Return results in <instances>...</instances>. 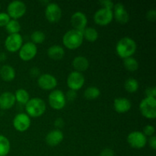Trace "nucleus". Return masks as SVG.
<instances>
[{"mask_svg":"<svg viewBox=\"0 0 156 156\" xmlns=\"http://www.w3.org/2000/svg\"><path fill=\"white\" fill-rule=\"evenodd\" d=\"M137 45L136 41L129 37H124L117 41L116 44V52L122 59L133 56L136 51Z\"/></svg>","mask_w":156,"mask_h":156,"instance_id":"obj_1","label":"nucleus"},{"mask_svg":"<svg viewBox=\"0 0 156 156\" xmlns=\"http://www.w3.org/2000/svg\"><path fill=\"white\" fill-rule=\"evenodd\" d=\"M83 34L81 30L71 29L62 37V44L66 48L75 50L80 47L83 43Z\"/></svg>","mask_w":156,"mask_h":156,"instance_id":"obj_2","label":"nucleus"},{"mask_svg":"<svg viewBox=\"0 0 156 156\" xmlns=\"http://www.w3.org/2000/svg\"><path fill=\"white\" fill-rule=\"evenodd\" d=\"M25 111L29 117H39L45 113L46 103L40 98H33L25 105Z\"/></svg>","mask_w":156,"mask_h":156,"instance_id":"obj_3","label":"nucleus"},{"mask_svg":"<svg viewBox=\"0 0 156 156\" xmlns=\"http://www.w3.org/2000/svg\"><path fill=\"white\" fill-rule=\"evenodd\" d=\"M140 110L142 115L147 119H155L156 117V99L146 97L140 104Z\"/></svg>","mask_w":156,"mask_h":156,"instance_id":"obj_4","label":"nucleus"},{"mask_svg":"<svg viewBox=\"0 0 156 156\" xmlns=\"http://www.w3.org/2000/svg\"><path fill=\"white\" fill-rule=\"evenodd\" d=\"M27 11V6L25 3L19 0L12 1L8 5L7 13L12 19L17 20L21 18Z\"/></svg>","mask_w":156,"mask_h":156,"instance_id":"obj_5","label":"nucleus"},{"mask_svg":"<svg viewBox=\"0 0 156 156\" xmlns=\"http://www.w3.org/2000/svg\"><path fill=\"white\" fill-rule=\"evenodd\" d=\"M48 102L50 107L53 109H62L65 107L66 103L65 94L61 90H53L48 96Z\"/></svg>","mask_w":156,"mask_h":156,"instance_id":"obj_6","label":"nucleus"},{"mask_svg":"<svg viewBox=\"0 0 156 156\" xmlns=\"http://www.w3.org/2000/svg\"><path fill=\"white\" fill-rule=\"evenodd\" d=\"M127 143L133 149H140L146 146L147 143V137L140 131H133L127 136Z\"/></svg>","mask_w":156,"mask_h":156,"instance_id":"obj_7","label":"nucleus"},{"mask_svg":"<svg viewBox=\"0 0 156 156\" xmlns=\"http://www.w3.org/2000/svg\"><path fill=\"white\" fill-rule=\"evenodd\" d=\"M85 81V76L82 73L73 71L69 74L66 79V83L69 89L78 91L83 87Z\"/></svg>","mask_w":156,"mask_h":156,"instance_id":"obj_8","label":"nucleus"},{"mask_svg":"<svg viewBox=\"0 0 156 156\" xmlns=\"http://www.w3.org/2000/svg\"><path fill=\"white\" fill-rule=\"evenodd\" d=\"M114 18L113 10L105 8H101L96 11L94 15V21L96 24L101 26L108 25Z\"/></svg>","mask_w":156,"mask_h":156,"instance_id":"obj_9","label":"nucleus"},{"mask_svg":"<svg viewBox=\"0 0 156 156\" xmlns=\"http://www.w3.org/2000/svg\"><path fill=\"white\" fill-rule=\"evenodd\" d=\"M45 17L50 22H58L62 17V9L60 6L56 2H49L46 6Z\"/></svg>","mask_w":156,"mask_h":156,"instance_id":"obj_10","label":"nucleus"},{"mask_svg":"<svg viewBox=\"0 0 156 156\" xmlns=\"http://www.w3.org/2000/svg\"><path fill=\"white\" fill-rule=\"evenodd\" d=\"M19 51V57L24 61H29L34 59L37 53V47L36 44L32 43L31 41H28L21 46Z\"/></svg>","mask_w":156,"mask_h":156,"instance_id":"obj_11","label":"nucleus"},{"mask_svg":"<svg viewBox=\"0 0 156 156\" xmlns=\"http://www.w3.org/2000/svg\"><path fill=\"white\" fill-rule=\"evenodd\" d=\"M13 126L18 132H24L29 129L31 123L30 117L25 113L16 114L13 119Z\"/></svg>","mask_w":156,"mask_h":156,"instance_id":"obj_12","label":"nucleus"},{"mask_svg":"<svg viewBox=\"0 0 156 156\" xmlns=\"http://www.w3.org/2000/svg\"><path fill=\"white\" fill-rule=\"evenodd\" d=\"M22 45L23 38L19 33L9 34L5 41V47L8 51L12 53L18 51Z\"/></svg>","mask_w":156,"mask_h":156,"instance_id":"obj_13","label":"nucleus"},{"mask_svg":"<svg viewBox=\"0 0 156 156\" xmlns=\"http://www.w3.org/2000/svg\"><path fill=\"white\" fill-rule=\"evenodd\" d=\"M37 85L44 90H53L57 85V79L50 73H44L38 77Z\"/></svg>","mask_w":156,"mask_h":156,"instance_id":"obj_14","label":"nucleus"},{"mask_svg":"<svg viewBox=\"0 0 156 156\" xmlns=\"http://www.w3.org/2000/svg\"><path fill=\"white\" fill-rule=\"evenodd\" d=\"M113 13L116 21L120 24H126L129 21V15L123 3L117 2L114 4L113 8Z\"/></svg>","mask_w":156,"mask_h":156,"instance_id":"obj_15","label":"nucleus"},{"mask_svg":"<svg viewBox=\"0 0 156 156\" xmlns=\"http://www.w3.org/2000/svg\"><path fill=\"white\" fill-rule=\"evenodd\" d=\"M70 22L74 29L82 31L86 27L87 24H88V18L85 13L78 11L73 14Z\"/></svg>","mask_w":156,"mask_h":156,"instance_id":"obj_16","label":"nucleus"},{"mask_svg":"<svg viewBox=\"0 0 156 156\" xmlns=\"http://www.w3.org/2000/svg\"><path fill=\"white\" fill-rule=\"evenodd\" d=\"M64 139L63 133L59 129H52L51 131L47 134L45 137L46 143L50 146L54 147V146H58L62 142Z\"/></svg>","mask_w":156,"mask_h":156,"instance_id":"obj_17","label":"nucleus"},{"mask_svg":"<svg viewBox=\"0 0 156 156\" xmlns=\"http://www.w3.org/2000/svg\"><path fill=\"white\" fill-rule=\"evenodd\" d=\"M15 94L10 91H5L0 94V109L9 110L15 105Z\"/></svg>","mask_w":156,"mask_h":156,"instance_id":"obj_18","label":"nucleus"},{"mask_svg":"<svg viewBox=\"0 0 156 156\" xmlns=\"http://www.w3.org/2000/svg\"><path fill=\"white\" fill-rule=\"evenodd\" d=\"M114 108L117 113L123 114L128 112L131 109L132 103L126 98H117L114 101Z\"/></svg>","mask_w":156,"mask_h":156,"instance_id":"obj_19","label":"nucleus"},{"mask_svg":"<svg viewBox=\"0 0 156 156\" xmlns=\"http://www.w3.org/2000/svg\"><path fill=\"white\" fill-rule=\"evenodd\" d=\"M73 66L75 69V71L82 73L89 67V60L85 56H76L73 60Z\"/></svg>","mask_w":156,"mask_h":156,"instance_id":"obj_20","label":"nucleus"},{"mask_svg":"<svg viewBox=\"0 0 156 156\" xmlns=\"http://www.w3.org/2000/svg\"><path fill=\"white\" fill-rule=\"evenodd\" d=\"M0 76L5 82H11L15 79L16 73H15V69L12 66L6 64V65H3L0 68Z\"/></svg>","mask_w":156,"mask_h":156,"instance_id":"obj_21","label":"nucleus"},{"mask_svg":"<svg viewBox=\"0 0 156 156\" xmlns=\"http://www.w3.org/2000/svg\"><path fill=\"white\" fill-rule=\"evenodd\" d=\"M47 55L50 58L54 60H59L63 58L65 55V50L60 45H53L47 50Z\"/></svg>","mask_w":156,"mask_h":156,"instance_id":"obj_22","label":"nucleus"},{"mask_svg":"<svg viewBox=\"0 0 156 156\" xmlns=\"http://www.w3.org/2000/svg\"><path fill=\"white\" fill-rule=\"evenodd\" d=\"M82 34H83V37L89 42H94L98 38V32L94 27H85L82 30Z\"/></svg>","mask_w":156,"mask_h":156,"instance_id":"obj_23","label":"nucleus"},{"mask_svg":"<svg viewBox=\"0 0 156 156\" xmlns=\"http://www.w3.org/2000/svg\"><path fill=\"white\" fill-rule=\"evenodd\" d=\"M14 94H15L16 101L20 104H22V105H26L27 102L30 100V94H29L28 91L24 88H19V89L16 90Z\"/></svg>","mask_w":156,"mask_h":156,"instance_id":"obj_24","label":"nucleus"},{"mask_svg":"<svg viewBox=\"0 0 156 156\" xmlns=\"http://www.w3.org/2000/svg\"><path fill=\"white\" fill-rule=\"evenodd\" d=\"M10 141L7 137L0 135V156H6L10 152Z\"/></svg>","mask_w":156,"mask_h":156,"instance_id":"obj_25","label":"nucleus"},{"mask_svg":"<svg viewBox=\"0 0 156 156\" xmlns=\"http://www.w3.org/2000/svg\"><path fill=\"white\" fill-rule=\"evenodd\" d=\"M101 91L95 86H90L84 91V97L87 100H94L100 96Z\"/></svg>","mask_w":156,"mask_h":156,"instance_id":"obj_26","label":"nucleus"},{"mask_svg":"<svg viewBox=\"0 0 156 156\" xmlns=\"http://www.w3.org/2000/svg\"><path fill=\"white\" fill-rule=\"evenodd\" d=\"M138 81L134 78H128L124 82V88L129 93H135L139 89Z\"/></svg>","mask_w":156,"mask_h":156,"instance_id":"obj_27","label":"nucleus"},{"mask_svg":"<svg viewBox=\"0 0 156 156\" xmlns=\"http://www.w3.org/2000/svg\"><path fill=\"white\" fill-rule=\"evenodd\" d=\"M123 66H124L125 69L129 72L136 71L139 69L138 61L133 56L123 59Z\"/></svg>","mask_w":156,"mask_h":156,"instance_id":"obj_28","label":"nucleus"},{"mask_svg":"<svg viewBox=\"0 0 156 156\" xmlns=\"http://www.w3.org/2000/svg\"><path fill=\"white\" fill-rule=\"evenodd\" d=\"M5 29L9 34H18L21 30V24L18 20L11 19L5 25Z\"/></svg>","mask_w":156,"mask_h":156,"instance_id":"obj_29","label":"nucleus"},{"mask_svg":"<svg viewBox=\"0 0 156 156\" xmlns=\"http://www.w3.org/2000/svg\"><path fill=\"white\" fill-rule=\"evenodd\" d=\"M31 42L34 44H42L46 39V35L41 30H34L30 35Z\"/></svg>","mask_w":156,"mask_h":156,"instance_id":"obj_30","label":"nucleus"},{"mask_svg":"<svg viewBox=\"0 0 156 156\" xmlns=\"http://www.w3.org/2000/svg\"><path fill=\"white\" fill-rule=\"evenodd\" d=\"M10 20L11 18L7 12H0V27H5Z\"/></svg>","mask_w":156,"mask_h":156,"instance_id":"obj_31","label":"nucleus"},{"mask_svg":"<svg viewBox=\"0 0 156 156\" xmlns=\"http://www.w3.org/2000/svg\"><path fill=\"white\" fill-rule=\"evenodd\" d=\"M155 132V126H152V125H146V126H144L143 128V133L146 136H154V133Z\"/></svg>","mask_w":156,"mask_h":156,"instance_id":"obj_32","label":"nucleus"},{"mask_svg":"<svg viewBox=\"0 0 156 156\" xmlns=\"http://www.w3.org/2000/svg\"><path fill=\"white\" fill-rule=\"evenodd\" d=\"M65 96L66 100L73 101H74L75 99L76 98V97H77V92H76V91H74V90L69 89L67 91L66 94H65Z\"/></svg>","mask_w":156,"mask_h":156,"instance_id":"obj_33","label":"nucleus"},{"mask_svg":"<svg viewBox=\"0 0 156 156\" xmlns=\"http://www.w3.org/2000/svg\"><path fill=\"white\" fill-rule=\"evenodd\" d=\"M146 97L154 98L156 97V88L155 87H148L146 89Z\"/></svg>","mask_w":156,"mask_h":156,"instance_id":"obj_34","label":"nucleus"},{"mask_svg":"<svg viewBox=\"0 0 156 156\" xmlns=\"http://www.w3.org/2000/svg\"><path fill=\"white\" fill-rule=\"evenodd\" d=\"M101 5H103L102 8H105V9H111L113 10V8H114V3L111 0H102V1L99 2Z\"/></svg>","mask_w":156,"mask_h":156,"instance_id":"obj_35","label":"nucleus"},{"mask_svg":"<svg viewBox=\"0 0 156 156\" xmlns=\"http://www.w3.org/2000/svg\"><path fill=\"white\" fill-rule=\"evenodd\" d=\"M146 18L149 21H155L156 19V10L155 9H150L146 13Z\"/></svg>","mask_w":156,"mask_h":156,"instance_id":"obj_36","label":"nucleus"},{"mask_svg":"<svg viewBox=\"0 0 156 156\" xmlns=\"http://www.w3.org/2000/svg\"><path fill=\"white\" fill-rule=\"evenodd\" d=\"M100 156H114V151L110 148H106L101 152Z\"/></svg>","mask_w":156,"mask_h":156,"instance_id":"obj_37","label":"nucleus"},{"mask_svg":"<svg viewBox=\"0 0 156 156\" xmlns=\"http://www.w3.org/2000/svg\"><path fill=\"white\" fill-rule=\"evenodd\" d=\"M65 124V121L63 120V119L59 117V118H56L54 121V126H56L57 129H59V128H62V126Z\"/></svg>","mask_w":156,"mask_h":156,"instance_id":"obj_38","label":"nucleus"},{"mask_svg":"<svg viewBox=\"0 0 156 156\" xmlns=\"http://www.w3.org/2000/svg\"><path fill=\"white\" fill-rule=\"evenodd\" d=\"M147 141H149V146H150L152 149H154V150L156 149V136H152L149 137V140H147Z\"/></svg>","mask_w":156,"mask_h":156,"instance_id":"obj_39","label":"nucleus"},{"mask_svg":"<svg viewBox=\"0 0 156 156\" xmlns=\"http://www.w3.org/2000/svg\"><path fill=\"white\" fill-rule=\"evenodd\" d=\"M30 75L33 77H36V76H39L40 75V69L37 67H33L30 69Z\"/></svg>","mask_w":156,"mask_h":156,"instance_id":"obj_40","label":"nucleus"},{"mask_svg":"<svg viewBox=\"0 0 156 156\" xmlns=\"http://www.w3.org/2000/svg\"><path fill=\"white\" fill-rule=\"evenodd\" d=\"M7 59V56L5 53H0V62H2L5 61Z\"/></svg>","mask_w":156,"mask_h":156,"instance_id":"obj_41","label":"nucleus"}]
</instances>
